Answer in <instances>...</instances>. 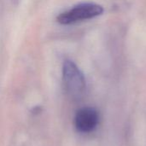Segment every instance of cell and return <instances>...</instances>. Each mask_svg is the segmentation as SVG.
Instances as JSON below:
<instances>
[{"label":"cell","mask_w":146,"mask_h":146,"mask_svg":"<svg viewBox=\"0 0 146 146\" xmlns=\"http://www.w3.org/2000/svg\"><path fill=\"white\" fill-rule=\"evenodd\" d=\"M104 9L102 6L97 3H80L72 9L61 13L56 19L59 23L68 25L94 18L102 15Z\"/></svg>","instance_id":"obj_1"},{"label":"cell","mask_w":146,"mask_h":146,"mask_svg":"<svg viewBox=\"0 0 146 146\" xmlns=\"http://www.w3.org/2000/svg\"><path fill=\"white\" fill-rule=\"evenodd\" d=\"M98 119V113L95 109L86 107L77 111L74 117V125L78 131L90 133L96 128Z\"/></svg>","instance_id":"obj_3"},{"label":"cell","mask_w":146,"mask_h":146,"mask_svg":"<svg viewBox=\"0 0 146 146\" xmlns=\"http://www.w3.org/2000/svg\"><path fill=\"white\" fill-rule=\"evenodd\" d=\"M62 79L66 91L71 97L78 98L83 94L86 88L85 77L74 62L70 60L64 62Z\"/></svg>","instance_id":"obj_2"}]
</instances>
